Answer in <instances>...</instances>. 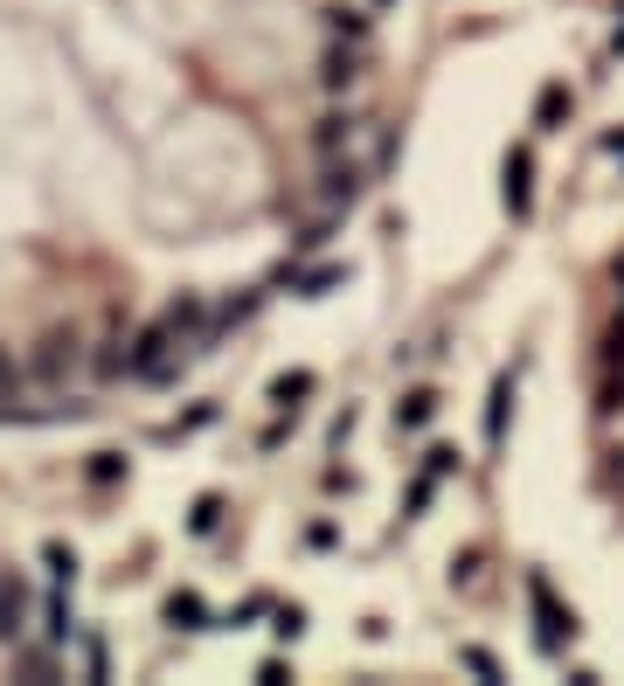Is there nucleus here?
Returning a JSON list of instances; mask_svg holds the SVG:
<instances>
[{
    "mask_svg": "<svg viewBox=\"0 0 624 686\" xmlns=\"http://www.w3.org/2000/svg\"><path fill=\"white\" fill-rule=\"evenodd\" d=\"M22 389H28V360L14 354V347H0V409H22Z\"/></svg>",
    "mask_w": 624,
    "mask_h": 686,
    "instance_id": "nucleus-4",
    "label": "nucleus"
},
{
    "mask_svg": "<svg viewBox=\"0 0 624 686\" xmlns=\"http://www.w3.org/2000/svg\"><path fill=\"white\" fill-rule=\"evenodd\" d=\"M500 181H506V208H514V216H527V201H535V160H527V152H506Z\"/></svg>",
    "mask_w": 624,
    "mask_h": 686,
    "instance_id": "nucleus-3",
    "label": "nucleus"
},
{
    "mask_svg": "<svg viewBox=\"0 0 624 686\" xmlns=\"http://www.w3.org/2000/svg\"><path fill=\"white\" fill-rule=\"evenodd\" d=\"M28 624H35V589H28V576H14V568L0 562V638L22 645Z\"/></svg>",
    "mask_w": 624,
    "mask_h": 686,
    "instance_id": "nucleus-2",
    "label": "nucleus"
},
{
    "mask_svg": "<svg viewBox=\"0 0 624 686\" xmlns=\"http://www.w3.org/2000/svg\"><path fill=\"white\" fill-rule=\"evenodd\" d=\"M22 360H28V381H49V389H56V381H70V368L84 360V340L70 333V327H49Z\"/></svg>",
    "mask_w": 624,
    "mask_h": 686,
    "instance_id": "nucleus-1",
    "label": "nucleus"
},
{
    "mask_svg": "<svg viewBox=\"0 0 624 686\" xmlns=\"http://www.w3.org/2000/svg\"><path fill=\"white\" fill-rule=\"evenodd\" d=\"M201 617H208V610H201V597H195V589H181V597H167V624H187V632H195Z\"/></svg>",
    "mask_w": 624,
    "mask_h": 686,
    "instance_id": "nucleus-8",
    "label": "nucleus"
},
{
    "mask_svg": "<svg viewBox=\"0 0 624 686\" xmlns=\"http://www.w3.org/2000/svg\"><path fill=\"white\" fill-rule=\"evenodd\" d=\"M562 119H570V90L548 84V90H541V105H535V125H541V132H555Z\"/></svg>",
    "mask_w": 624,
    "mask_h": 686,
    "instance_id": "nucleus-5",
    "label": "nucleus"
},
{
    "mask_svg": "<svg viewBox=\"0 0 624 686\" xmlns=\"http://www.w3.org/2000/svg\"><path fill=\"white\" fill-rule=\"evenodd\" d=\"M187 527H195V534H216V527H222V492H201L195 513H187Z\"/></svg>",
    "mask_w": 624,
    "mask_h": 686,
    "instance_id": "nucleus-9",
    "label": "nucleus"
},
{
    "mask_svg": "<svg viewBox=\"0 0 624 686\" xmlns=\"http://www.w3.org/2000/svg\"><path fill=\"white\" fill-rule=\"evenodd\" d=\"M430 409H438V395H430V389H416V395H403L395 424H403V430H416V424H430Z\"/></svg>",
    "mask_w": 624,
    "mask_h": 686,
    "instance_id": "nucleus-7",
    "label": "nucleus"
},
{
    "mask_svg": "<svg viewBox=\"0 0 624 686\" xmlns=\"http://www.w3.org/2000/svg\"><path fill=\"white\" fill-rule=\"evenodd\" d=\"M306 395H313V375H285V381H278V389H271V403L298 416V409H306Z\"/></svg>",
    "mask_w": 624,
    "mask_h": 686,
    "instance_id": "nucleus-6",
    "label": "nucleus"
}]
</instances>
